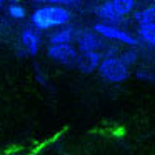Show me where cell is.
<instances>
[{"label": "cell", "instance_id": "4fadbf2b", "mask_svg": "<svg viewBox=\"0 0 155 155\" xmlns=\"http://www.w3.org/2000/svg\"><path fill=\"white\" fill-rule=\"evenodd\" d=\"M122 60V64L124 65H127V67H130V65H134L135 62H137V58H138V54L135 50H127V52H124V54L118 57Z\"/></svg>", "mask_w": 155, "mask_h": 155}, {"label": "cell", "instance_id": "9c48e42d", "mask_svg": "<svg viewBox=\"0 0 155 155\" xmlns=\"http://www.w3.org/2000/svg\"><path fill=\"white\" fill-rule=\"evenodd\" d=\"M138 37L150 47H155V24H140L138 25Z\"/></svg>", "mask_w": 155, "mask_h": 155}, {"label": "cell", "instance_id": "5b68a950", "mask_svg": "<svg viewBox=\"0 0 155 155\" xmlns=\"http://www.w3.org/2000/svg\"><path fill=\"white\" fill-rule=\"evenodd\" d=\"M102 62V54L100 52H87V54H80L77 57L75 65L78 67V70L84 74H90L95 68H98V64Z\"/></svg>", "mask_w": 155, "mask_h": 155}, {"label": "cell", "instance_id": "6da1fadb", "mask_svg": "<svg viewBox=\"0 0 155 155\" xmlns=\"http://www.w3.org/2000/svg\"><path fill=\"white\" fill-rule=\"evenodd\" d=\"M72 18L70 12L57 5H47L40 7L30 15V22L38 30H48L54 27H64Z\"/></svg>", "mask_w": 155, "mask_h": 155}, {"label": "cell", "instance_id": "8992f818", "mask_svg": "<svg viewBox=\"0 0 155 155\" xmlns=\"http://www.w3.org/2000/svg\"><path fill=\"white\" fill-rule=\"evenodd\" d=\"M78 44V50L82 54H87V52H97V48L102 45L100 38L97 37L92 32H80V34H75Z\"/></svg>", "mask_w": 155, "mask_h": 155}, {"label": "cell", "instance_id": "9a60e30c", "mask_svg": "<svg viewBox=\"0 0 155 155\" xmlns=\"http://www.w3.org/2000/svg\"><path fill=\"white\" fill-rule=\"evenodd\" d=\"M137 77H138V78H142V80H155L153 75H152V74H147V72H143V70L137 72Z\"/></svg>", "mask_w": 155, "mask_h": 155}, {"label": "cell", "instance_id": "52a82bcc", "mask_svg": "<svg viewBox=\"0 0 155 155\" xmlns=\"http://www.w3.org/2000/svg\"><path fill=\"white\" fill-rule=\"evenodd\" d=\"M20 40H22V45H24V48L27 50V54L37 55L38 47H40V38H38V35L35 34L34 30H30V28H25V30L22 32Z\"/></svg>", "mask_w": 155, "mask_h": 155}, {"label": "cell", "instance_id": "ac0fdd59", "mask_svg": "<svg viewBox=\"0 0 155 155\" xmlns=\"http://www.w3.org/2000/svg\"><path fill=\"white\" fill-rule=\"evenodd\" d=\"M2 2H4V0H0V5H2Z\"/></svg>", "mask_w": 155, "mask_h": 155}, {"label": "cell", "instance_id": "8fae6325", "mask_svg": "<svg viewBox=\"0 0 155 155\" xmlns=\"http://www.w3.org/2000/svg\"><path fill=\"white\" fill-rule=\"evenodd\" d=\"M97 15L102 18V20H105V22H118V20H122V18L114 12V7H112L110 0H105L104 4L97 8Z\"/></svg>", "mask_w": 155, "mask_h": 155}, {"label": "cell", "instance_id": "7a4b0ae2", "mask_svg": "<svg viewBox=\"0 0 155 155\" xmlns=\"http://www.w3.org/2000/svg\"><path fill=\"white\" fill-rule=\"evenodd\" d=\"M98 74L102 75V78H105L110 84H120V82L128 78L130 70H128L127 65L122 64L118 57H105L98 64Z\"/></svg>", "mask_w": 155, "mask_h": 155}, {"label": "cell", "instance_id": "2e32d148", "mask_svg": "<svg viewBox=\"0 0 155 155\" xmlns=\"http://www.w3.org/2000/svg\"><path fill=\"white\" fill-rule=\"evenodd\" d=\"M37 2H50V4H74L78 0H37Z\"/></svg>", "mask_w": 155, "mask_h": 155}, {"label": "cell", "instance_id": "3957f363", "mask_svg": "<svg viewBox=\"0 0 155 155\" xmlns=\"http://www.w3.org/2000/svg\"><path fill=\"white\" fill-rule=\"evenodd\" d=\"M94 30L97 32L100 37L120 42V44L128 45V47H135V45H137V38L135 37H132L128 32H124V30H120V28L114 27V25H110V24H95Z\"/></svg>", "mask_w": 155, "mask_h": 155}, {"label": "cell", "instance_id": "30bf717a", "mask_svg": "<svg viewBox=\"0 0 155 155\" xmlns=\"http://www.w3.org/2000/svg\"><path fill=\"white\" fill-rule=\"evenodd\" d=\"M114 12L118 15L120 18H124L125 15H128L135 7V0H110Z\"/></svg>", "mask_w": 155, "mask_h": 155}, {"label": "cell", "instance_id": "e0dca14e", "mask_svg": "<svg viewBox=\"0 0 155 155\" xmlns=\"http://www.w3.org/2000/svg\"><path fill=\"white\" fill-rule=\"evenodd\" d=\"M12 4H18V0H10Z\"/></svg>", "mask_w": 155, "mask_h": 155}, {"label": "cell", "instance_id": "277c9868", "mask_svg": "<svg viewBox=\"0 0 155 155\" xmlns=\"http://www.w3.org/2000/svg\"><path fill=\"white\" fill-rule=\"evenodd\" d=\"M48 57L52 60L58 62V64H64V65H75L78 57V52L74 45L70 44H60V45H50L47 50Z\"/></svg>", "mask_w": 155, "mask_h": 155}, {"label": "cell", "instance_id": "7c38bea8", "mask_svg": "<svg viewBox=\"0 0 155 155\" xmlns=\"http://www.w3.org/2000/svg\"><path fill=\"white\" fill-rule=\"evenodd\" d=\"M135 20L140 22V24H148V22L155 24V4L143 8L142 12H137L135 14Z\"/></svg>", "mask_w": 155, "mask_h": 155}, {"label": "cell", "instance_id": "ba28073f", "mask_svg": "<svg viewBox=\"0 0 155 155\" xmlns=\"http://www.w3.org/2000/svg\"><path fill=\"white\" fill-rule=\"evenodd\" d=\"M75 28L72 27H62L60 30L54 32L50 35V45H60V44H70L75 38Z\"/></svg>", "mask_w": 155, "mask_h": 155}, {"label": "cell", "instance_id": "5bb4252c", "mask_svg": "<svg viewBox=\"0 0 155 155\" xmlns=\"http://www.w3.org/2000/svg\"><path fill=\"white\" fill-rule=\"evenodd\" d=\"M8 15L14 18H17V20H20V18L25 17V8L22 7V5L18 4H12L10 7H8Z\"/></svg>", "mask_w": 155, "mask_h": 155}]
</instances>
